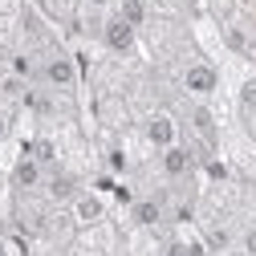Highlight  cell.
Segmentation results:
<instances>
[{"instance_id": "52a82bcc", "label": "cell", "mask_w": 256, "mask_h": 256, "mask_svg": "<svg viewBox=\"0 0 256 256\" xmlns=\"http://www.w3.org/2000/svg\"><path fill=\"white\" fill-rule=\"evenodd\" d=\"M191 167H196V158H191V146H167L163 150V175L167 179H183V175H191Z\"/></svg>"}, {"instance_id": "d6986e66", "label": "cell", "mask_w": 256, "mask_h": 256, "mask_svg": "<svg viewBox=\"0 0 256 256\" xmlns=\"http://www.w3.org/2000/svg\"><path fill=\"white\" fill-rule=\"evenodd\" d=\"M163 256H191V244H183V240H167V244H163Z\"/></svg>"}, {"instance_id": "8fae6325", "label": "cell", "mask_w": 256, "mask_h": 256, "mask_svg": "<svg viewBox=\"0 0 256 256\" xmlns=\"http://www.w3.org/2000/svg\"><path fill=\"white\" fill-rule=\"evenodd\" d=\"M240 110H244V118L252 122V130H256V78H248V82L240 86Z\"/></svg>"}, {"instance_id": "5bb4252c", "label": "cell", "mask_w": 256, "mask_h": 256, "mask_svg": "<svg viewBox=\"0 0 256 256\" xmlns=\"http://www.w3.org/2000/svg\"><path fill=\"white\" fill-rule=\"evenodd\" d=\"M8 66H12V74H16L20 82H28V78H33V61H28L24 53H12V61H8Z\"/></svg>"}, {"instance_id": "e0dca14e", "label": "cell", "mask_w": 256, "mask_h": 256, "mask_svg": "<svg viewBox=\"0 0 256 256\" xmlns=\"http://www.w3.org/2000/svg\"><path fill=\"white\" fill-rule=\"evenodd\" d=\"M122 16L138 28V24H142V4H138V0H126V4H122Z\"/></svg>"}, {"instance_id": "7402d4cb", "label": "cell", "mask_w": 256, "mask_h": 256, "mask_svg": "<svg viewBox=\"0 0 256 256\" xmlns=\"http://www.w3.org/2000/svg\"><path fill=\"white\" fill-rule=\"evenodd\" d=\"M0 256H4V244H0Z\"/></svg>"}, {"instance_id": "ffe728a7", "label": "cell", "mask_w": 256, "mask_h": 256, "mask_svg": "<svg viewBox=\"0 0 256 256\" xmlns=\"http://www.w3.org/2000/svg\"><path fill=\"white\" fill-rule=\"evenodd\" d=\"M86 8H94V12H106V8H114V0H82Z\"/></svg>"}, {"instance_id": "7a4b0ae2", "label": "cell", "mask_w": 256, "mask_h": 256, "mask_svg": "<svg viewBox=\"0 0 256 256\" xmlns=\"http://www.w3.org/2000/svg\"><path fill=\"white\" fill-rule=\"evenodd\" d=\"M102 45H106L110 53H130V49L138 45V28L126 20L122 12H110V16L102 20Z\"/></svg>"}, {"instance_id": "4fadbf2b", "label": "cell", "mask_w": 256, "mask_h": 256, "mask_svg": "<svg viewBox=\"0 0 256 256\" xmlns=\"http://www.w3.org/2000/svg\"><path fill=\"white\" fill-rule=\"evenodd\" d=\"M0 98H4V102H16V98H24V82H20L16 74L0 78Z\"/></svg>"}, {"instance_id": "9c48e42d", "label": "cell", "mask_w": 256, "mask_h": 256, "mask_svg": "<svg viewBox=\"0 0 256 256\" xmlns=\"http://www.w3.org/2000/svg\"><path fill=\"white\" fill-rule=\"evenodd\" d=\"M191 126H196V134H200L208 146L216 142V122H212V114H208L204 106H196V110H191Z\"/></svg>"}, {"instance_id": "2e32d148", "label": "cell", "mask_w": 256, "mask_h": 256, "mask_svg": "<svg viewBox=\"0 0 256 256\" xmlns=\"http://www.w3.org/2000/svg\"><path fill=\"white\" fill-rule=\"evenodd\" d=\"M228 244H232V236L224 232V228H208V248H212V252H224Z\"/></svg>"}, {"instance_id": "7c38bea8", "label": "cell", "mask_w": 256, "mask_h": 256, "mask_svg": "<svg viewBox=\"0 0 256 256\" xmlns=\"http://www.w3.org/2000/svg\"><path fill=\"white\" fill-rule=\"evenodd\" d=\"M224 37H228V49H236V53H248L252 49V37L244 33L240 24H228V28H224Z\"/></svg>"}, {"instance_id": "ba28073f", "label": "cell", "mask_w": 256, "mask_h": 256, "mask_svg": "<svg viewBox=\"0 0 256 256\" xmlns=\"http://www.w3.org/2000/svg\"><path fill=\"white\" fill-rule=\"evenodd\" d=\"M49 200H53V204H74V200H78V183H74L70 175H53V179H49Z\"/></svg>"}, {"instance_id": "ac0fdd59", "label": "cell", "mask_w": 256, "mask_h": 256, "mask_svg": "<svg viewBox=\"0 0 256 256\" xmlns=\"http://www.w3.org/2000/svg\"><path fill=\"white\" fill-rule=\"evenodd\" d=\"M240 252L244 256H256V228H244L240 232Z\"/></svg>"}, {"instance_id": "9a60e30c", "label": "cell", "mask_w": 256, "mask_h": 256, "mask_svg": "<svg viewBox=\"0 0 256 256\" xmlns=\"http://www.w3.org/2000/svg\"><path fill=\"white\" fill-rule=\"evenodd\" d=\"M28 154H33V158H37L41 167H45V163H53V158H57V150H53V142H45V138H41V142H33V150H28Z\"/></svg>"}, {"instance_id": "3957f363", "label": "cell", "mask_w": 256, "mask_h": 256, "mask_svg": "<svg viewBox=\"0 0 256 256\" xmlns=\"http://www.w3.org/2000/svg\"><path fill=\"white\" fill-rule=\"evenodd\" d=\"M142 138H146L158 154H163L167 146H179V142H183V138H179V122H175L171 114H163V110L150 114V118L142 122Z\"/></svg>"}, {"instance_id": "5b68a950", "label": "cell", "mask_w": 256, "mask_h": 256, "mask_svg": "<svg viewBox=\"0 0 256 256\" xmlns=\"http://www.w3.org/2000/svg\"><path fill=\"white\" fill-rule=\"evenodd\" d=\"M70 220L78 224V228H94V224L106 220V200L98 196V191H78V200L70 204Z\"/></svg>"}, {"instance_id": "6da1fadb", "label": "cell", "mask_w": 256, "mask_h": 256, "mask_svg": "<svg viewBox=\"0 0 256 256\" xmlns=\"http://www.w3.org/2000/svg\"><path fill=\"white\" fill-rule=\"evenodd\" d=\"M179 82H183V90L191 94V98H212V94L220 90V74H216L212 61H191V66H183Z\"/></svg>"}, {"instance_id": "8992f818", "label": "cell", "mask_w": 256, "mask_h": 256, "mask_svg": "<svg viewBox=\"0 0 256 256\" xmlns=\"http://www.w3.org/2000/svg\"><path fill=\"white\" fill-rule=\"evenodd\" d=\"M45 183V167L37 163L33 154H24V158H16V167H12V187L16 191H37Z\"/></svg>"}, {"instance_id": "44dd1931", "label": "cell", "mask_w": 256, "mask_h": 256, "mask_svg": "<svg viewBox=\"0 0 256 256\" xmlns=\"http://www.w3.org/2000/svg\"><path fill=\"white\" fill-rule=\"evenodd\" d=\"M4 130H8V126H4V118H0V138H4Z\"/></svg>"}, {"instance_id": "277c9868", "label": "cell", "mask_w": 256, "mask_h": 256, "mask_svg": "<svg viewBox=\"0 0 256 256\" xmlns=\"http://www.w3.org/2000/svg\"><path fill=\"white\" fill-rule=\"evenodd\" d=\"M41 82L49 90H74L78 86V66H74V57L66 53H49L41 61Z\"/></svg>"}, {"instance_id": "30bf717a", "label": "cell", "mask_w": 256, "mask_h": 256, "mask_svg": "<svg viewBox=\"0 0 256 256\" xmlns=\"http://www.w3.org/2000/svg\"><path fill=\"white\" fill-rule=\"evenodd\" d=\"M158 220H163V208H158L154 200H138V204H134V224H142V228H154Z\"/></svg>"}]
</instances>
